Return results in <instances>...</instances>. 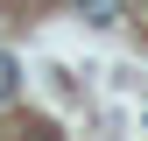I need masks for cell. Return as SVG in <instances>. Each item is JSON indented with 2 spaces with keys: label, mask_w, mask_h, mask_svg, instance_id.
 I'll use <instances>...</instances> for the list:
<instances>
[{
  "label": "cell",
  "mask_w": 148,
  "mask_h": 141,
  "mask_svg": "<svg viewBox=\"0 0 148 141\" xmlns=\"http://www.w3.org/2000/svg\"><path fill=\"white\" fill-rule=\"evenodd\" d=\"M14 92H21V64H14V57H7V49H0V106H7Z\"/></svg>",
  "instance_id": "7a4b0ae2"
},
{
  "label": "cell",
  "mask_w": 148,
  "mask_h": 141,
  "mask_svg": "<svg viewBox=\"0 0 148 141\" xmlns=\"http://www.w3.org/2000/svg\"><path fill=\"white\" fill-rule=\"evenodd\" d=\"M78 14H85L92 28H113L120 21V0H78Z\"/></svg>",
  "instance_id": "6da1fadb"
}]
</instances>
